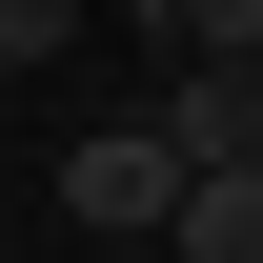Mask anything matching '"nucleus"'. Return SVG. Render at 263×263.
<instances>
[{"instance_id": "nucleus-1", "label": "nucleus", "mask_w": 263, "mask_h": 263, "mask_svg": "<svg viewBox=\"0 0 263 263\" xmlns=\"http://www.w3.org/2000/svg\"><path fill=\"white\" fill-rule=\"evenodd\" d=\"M61 223L162 243V223H182V142H162V122H81V142H61Z\"/></svg>"}, {"instance_id": "nucleus-2", "label": "nucleus", "mask_w": 263, "mask_h": 263, "mask_svg": "<svg viewBox=\"0 0 263 263\" xmlns=\"http://www.w3.org/2000/svg\"><path fill=\"white\" fill-rule=\"evenodd\" d=\"M142 122L182 142V182H263V61H182Z\"/></svg>"}, {"instance_id": "nucleus-3", "label": "nucleus", "mask_w": 263, "mask_h": 263, "mask_svg": "<svg viewBox=\"0 0 263 263\" xmlns=\"http://www.w3.org/2000/svg\"><path fill=\"white\" fill-rule=\"evenodd\" d=\"M162 263H263V182H182V223H162Z\"/></svg>"}, {"instance_id": "nucleus-4", "label": "nucleus", "mask_w": 263, "mask_h": 263, "mask_svg": "<svg viewBox=\"0 0 263 263\" xmlns=\"http://www.w3.org/2000/svg\"><path fill=\"white\" fill-rule=\"evenodd\" d=\"M61 41H81V0H0V81H21V61H61Z\"/></svg>"}, {"instance_id": "nucleus-5", "label": "nucleus", "mask_w": 263, "mask_h": 263, "mask_svg": "<svg viewBox=\"0 0 263 263\" xmlns=\"http://www.w3.org/2000/svg\"><path fill=\"white\" fill-rule=\"evenodd\" d=\"M182 61H263V0H182Z\"/></svg>"}, {"instance_id": "nucleus-6", "label": "nucleus", "mask_w": 263, "mask_h": 263, "mask_svg": "<svg viewBox=\"0 0 263 263\" xmlns=\"http://www.w3.org/2000/svg\"><path fill=\"white\" fill-rule=\"evenodd\" d=\"M101 21H142V41H182V0H101Z\"/></svg>"}, {"instance_id": "nucleus-7", "label": "nucleus", "mask_w": 263, "mask_h": 263, "mask_svg": "<svg viewBox=\"0 0 263 263\" xmlns=\"http://www.w3.org/2000/svg\"><path fill=\"white\" fill-rule=\"evenodd\" d=\"M0 263H21V243H0Z\"/></svg>"}]
</instances>
